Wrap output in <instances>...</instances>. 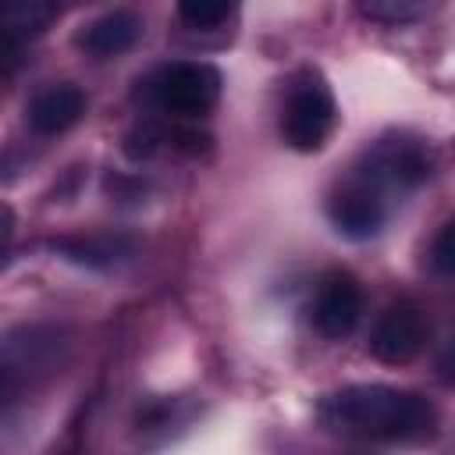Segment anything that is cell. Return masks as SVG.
I'll return each instance as SVG.
<instances>
[{
	"mask_svg": "<svg viewBox=\"0 0 455 455\" xmlns=\"http://www.w3.org/2000/svg\"><path fill=\"white\" fill-rule=\"evenodd\" d=\"M316 419L341 437L416 441L434 434L437 409L427 395L391 384H348L320 398Z\"/></svg>",
	"mask_w": 455,
	"mask_h": 455,
	"instance_id": "cell-1",
	"label": "cell"
},
{
	"mask_svg": "<svg viewBox=\"0 0 455 455\" xmlns=\"http://www.w3.org/2000/svg\"><path fill=\"white\" fill-rule=\"evenodd\" d=\"M434 171V156H430V146H423L419 139H405V135H395V139H380L373 142L355 174L363 185H370L373 192H409L416 185H423Z\"/></svg>",
	"mask_w": 455,
	"mask_h": 455,
	"instance_id": "cell-2",
	"label": "cell"
},
{
	"mask_svg": "<svg viewBox=\"0 0 455 455\" xmlns=\"http://www.w3.org/2000/svg\"><path fill=\"white\" fill-rule=\"evenodd\" d=\"M327 217L338 235L345 238H373L387 220V203L380 192L363 185L359 178H348L338 185L327 199Z\"/></svg>",
	"mask_w": 455,
	"mask_h": 455,
	"instance_id": "cell-6",
	"label": "cell"
},
{
	"mask_svg": "<svg viewBox=\"0 0 455 455\" xmlns=\"http://www.w3.org/2000/svg\"><path fill=\"white\" fill-rule=\"evenodd\" d=\"M427 334H430V323L423 309L416 302H395L391 309H384V316L370 334V355L387 366H402L423 352Z\"/></svg>",
	"mask_w": 455,
	"mask_h": 455,
	"instance_id": "cell-5",
	"label": "cell"
},
{
	"mask_svg": "<svg viewBox=\"0 0 455 455\" xmlns=\"http://www.w3.org/2000/svg\"><path fill=\"white\" fill-rule=\"evenodd\" d=\"M359 313H363V288H359V281L352 274H331V277H323V284L316 288L313 309H309L313 327L323 338L341 341V338H348L355 331Z\"/></svg>",
	"mask_w": 455,
	"mask_h": 455,
	"instance_id": "cell-7",
	"label": "cell"
},
{
	"mask_svg": "<svg viewBox=\"0 0 455 455\" xmlns=\"http://www.w3.org/2000/svg\"><path fill=\"white\" fill-rule=\"evenodd\" d=\"M178 18L188 28H217L220 21L231 18V4H213V0H188L178 4Z\"/></svg>",
	"mask_w": 455,
	"mask_h": 455,
	"instance_id": "cell-11",
	"label": "cell"
},
{
	"mask_svg": "<svg viewBox=\"0 0 455 455\" xmlns=\"http://www.w3.org/2000/svg\"><path fill=\"white\" fill-rule=\"evenodd\" d=\"M149 100L164 114L203 117L220 100V71L203 60H178L149 78Z\"/></svg>",
	"mask_w": 455,
	"mask_h": 455,
	"instance_id": "cell-3",
	"label": "cell"
},
{
	"mask_svg": "<svg viewBox=\"0 0 455 455\" xmlns=\"http://www.w3.org/2000/svg\"><path fill=\"white\" fill-rule=\"evenodd\" d=\"M430 263H434L437 274H451V267H455V224L451 220H444L441 231L434 235V242H430Z\"/></svg>",
	"mask_w": 455,
	"mask_h": 455,
	"instance_id": "cell-12",
	"label": "cell"
},
{
	"mask_svg": "<svg viewBox=\"0 0 455 455\" xmlns=\"http://www.w3.org/2000/svg\"><path fill=\"white\" fill-rule=\"evenodd\" d=\"M53 252H60L64 259L89 267V270H107L124 263L135 252V238L121 235V231H92V235H68V238H53Z\"/></svg>",
	"mask_w": 455,
	"mask_h": 455,
	"instance_id": "cell-9",
	"label": "cell"
},
{
	"mask_svg": "<svg viewBox=\"0 0 455 455\" xmlns=\"http://www.w3.org/2000/svg\"><path fill=\"white\" fill-rule=\"evenodd\" d=\"M284 142L299 153H316L334 132V96L327 92L323 82H302L291 89L281 117Z\"/></svg>",
	"mask_w": 455,
	"mask_h": 455,
	"instance_id": "cell-4",
	"label": "cell"
},
{
	"mask_svg": "<svg viewBox=\"0 0 455 455\" xmlns=\"http://www.w3.org/2000/svg\"><path fill=\"white\" fill-rule=\"evenodd\" d=\"M82 114H85V92L71 82L43 89L25 110L32 132H39V135H60V132L75 128L82 121Z\"/></svg>",
	"mask_w": 455,
	"mask_h": 455,
	"instance_id": "cell-8",
	"label": "cell"
},
{
	"mask_svg": "<svg viewBox=\"0 0 455 455\" xmlns=\"http://www.w3.org/2000/svg\"><path fill=\"white\" fill-rule=\"evenodd\" d=\"M363 14L366 18H409V14H416V7H409V4H363Z\"/></svg>",
	"mask_w": 455,
	"mask_h": 455,
	"instance_id": "cell-13",
	"label": "cell"
},
{
	"mask_svg": "<svg viewBox=\"0 0 455 455\" xmlns=\"http://www.w3.org/2000/svg\"><path fill=\"white\" fill-rule=\"evenodd\" d=\"M11 235H14V210L7 203H0V252L7 249Z\"/></svg>",
	"mask_w": 455,
	"mask_h": 455,
	"instance_id": "cell-14",
	"label": "cell"
},
{
	"mask_svg": "<svg viewBox=\"0 0 455 455\" xmlns=\"http://www.w3.org/2000/svg\"><path fill=\"white\" fill-rule=\"evenodd\" d=\"M139 36H142L139 14H132V11H107V14L92 18L89 25H82V32H78L75 43H78L89 57L107 60V57H117V53L132 50Z\"/></svg>",
	"mask_w": 455,
	"mask_h": 455,
	"instance_id": "cell-10",
	"label": "cell"
}]
</instances>
